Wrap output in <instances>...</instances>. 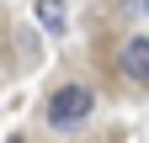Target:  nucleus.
Listing matches in <instances>:
<instances>
[{
    "mask_svg": "<svg viewBox=\"0 0 149 143\" xmlns=\"http://www.w3.org/2000/svg\"><path fill=\"white\" fill-rule=\"evenodd\" d=\"M6 143H27V138H6Z\"/></svg>",
    "mask_w": 149,
    "mask_h": 143,
    "instance_id": "nucleus-4",
    "label": "nucleus"
},
{
    "mask_svg": "<svg viewBox=\"0 0 149 143\" xmlns=\"http://www.w3.org/2000/svg\"><path fill=\"white\" fill-rule=\"evenodd\" d=\"M96 111V96H91V85H80V80H69V85H59V90L48 96V127H59V133H74V127H85V117Z\"/></svg>",
    "mask_w": 149,
    "mask_h": 143,
    "instance_id": "nucleus-1",
    "label": "nucleus"
},
{
    "mask_svg": "<svg viewBox=\"0 0 149 143\" xmlns=\"http://www.w3.org/2000/svg\"><path fill=\"white\" fill-rule=\"evenodd\" d=\"M37 21H43V32H64V21H69L64 0H37Z\"/></svg>",
    "mask_w": 149,
    "mask_h": 143,
    "instance_id": "nucleus-3",
    "label": "nucleus"
},
{
    "mask_svg": "<svg viewBox=\"0 0 149 143\" xmlns=\"http://www.w3.org/2000/svg\"><path fill=\"white\" fill-rule=\"evenodd\" d=\"M123 74L133 85H149V37H128L123 43Z\"/></svg>",
    "mask_w": 149,
    "mask_h": 143,
    "instance_id": "nucleus-2",
    "label": "nucleus"
}]
</instances>
